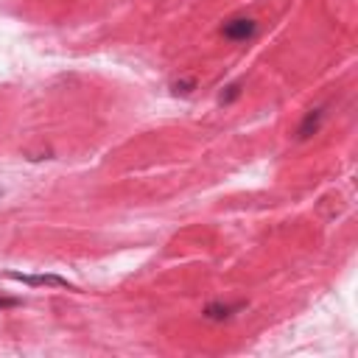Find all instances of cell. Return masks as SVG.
<instances>
[{"label":"cell","mask_w":358,"mask_h":358,"mask_svg":"<svg viewBox=\"0 0 358 358\" xmlns=\"http://www.w3.org/2000/svg\"><path fill=\"white\" fill-rule=\"evenodd\" d=\"M193 90H196V78H179V81L171 84V92H173V95H182V98L190 95Z\"/></svg>","instance_id":"obj_6"},{"label":"cell","mask_w":358,"mask_h":358,"mask_svg":"<svg viewBox=\"0 0 358 358\" xmlns=\"http://www.w3.org/2000/svg\"><path fill=\"white\" fill-rule=\"evenodd\" d=\"M241 87H243L241 81H232V84H227V87L221 90V95H218V103H224V106H227V103L238 101V98H241V92H243Z\"/></svg>","instance_id":"obj_5"},{"label":"cell","mask_w":358,"mask_h":358,"mask_svg":"<svg viewBox=\"0 0 358 358\" xmlns=\"http://www.w3.org/2000/svg\"><path fill=\"white\" fill-rule=\"evenodd\" d=\"M0 196H3V190H0Z\"/></svg>","instance_id":"obj_8"},{"label":"cell","mask_w":358,"mask_h":358,"mask_svg":"<svg viewBox=\"0 0 358 358\" xmlns=\"http://www.w3.org/2000/svg\"><path fill=\"white\" fill-rule=\"evenodd\" d=\"M3 277L14 280V282H22V285H31V288H64V291H78V285L67 282L64 277L59 274H22V271H3Z\"/></svg>","instance_id":"obj_1"},{"label":"cell","mask_w":358,"mask_h":358,"mask_svg":"<svg viewBox=\"0 0 358 358\" xmlns=\"http://www.w3.org/2000/svg\"><path fill=\"white\" fill-rule=\"evenodd\" d=\"M221 34L229 42H249L257 34V20H252V17H232V20H227L221 25Z\"/></svg>","instance_id":"obj_2"},{"label":"cell","mask_w":358,"mask_h":358,"mask_svg":"<svg viewBox=\"0 0 358 358\" xmlns=\"http://www.w3.org/2000/svg\"><path fill=\"white\" fill-rule=\"evenodd\" d=\"M241 310H246V302H207L201 308V316L207 322H229L232 316H238Z\"/></svg>","instance_id":"obj_4"},{"label":"cell","mask_w":358,"mask_h":358,"mask_svg":"<svg viewBox=\"0 0 358 358\" xmlns=\"http://www.w3.org/2000/svg\"><path fill=\"white\" fill-rule=\"evenodd\" d=\"M22 305V299H14V296H0V310H6V308H20Z\"/></svg>","instance_id":"obj_7"},{"label":"cell","mask_w":358,"mask_h":358,"mask_svg":"<svg viewBox=\"0 0 358 358\" xmlns=\"http://www.w3.org/2000/svg\"><path fill=\"white\" fill-rule=\"evenodd\" d=\"M324 106H313V109H308L305 115H302V120L296 123V131H294V137L299 140V143H305V140H310L313 134H319V129H322V123H324Z\"/></svg>","instance_id":"obj_3"}]
</instances>
